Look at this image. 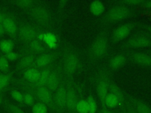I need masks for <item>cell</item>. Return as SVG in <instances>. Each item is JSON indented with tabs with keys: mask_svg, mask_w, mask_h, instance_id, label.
<instances>
[{
	"mask_svg": "<svg viewBox=\"0 0 151 113\" xmlns=\"http://www.w3.org/2000/svg\"><path fill=\"white\" fill-rule=\"evenodd\" d=\"M107 45V42L105 38L101 36L97 38L92 44L91 48V52L93 55L97 57L102 56L106 51Z\"/></svg>",
	"mask_w": 151,
	"mask_h": 113,
	"instance_id": "cell-1",
	"label": "cell"
},
{
	"mask_svg": "<svg viewBox=\"0 0 151 113\" xmlns=\"http://www.w3.org/2000/svg\"><path fill=\"white\" fill-rule=\"evenodd\" d=\"M109 18L114 21H120L124 19L129 14L128 9L124 6H116L110 9Z\"/></svg>",
	"mask_w": 151,
	"mask_h": 113,
	"instance_id": "cell-2",
	"label": "cell"
},
{
	"mask_svg": "<svg viewBox=\"0 0 151 113\" xmlns=\"http://www.w3.org/2000/svg\"><path fill=\"white\" fill-rule=\"evenodd\" d=\"M37 96L43 103L51 105L52 102V95L50 90L44 86L38 87L36 90Z\"/></svg>",
	"mask_w": 151,
	"mask_h": 113,
	"instance_id": "cell-3",
	"label": "cell"
},
{
	"mask_svg": "<svg viewBox=\"0 0 151 113\" xmlns=\"http://www.w3.org/2000/svg\"><path fill=\"white\" fill-rule=\"evenodd\" d=\"M34 17L39 22L44 23L46 22L50 17L48 11L44 8L37 6L32 9V11Z\"/></svg>",
	"mask_w": 151,
	"mask_h": 113,
	"instance_id": "cell-4",
	"label": "cell"
},
{
	"mask_svg": "<svg viewBox=\"0 0 151 113\" xmlns=\"http://www.w3.org/2000/svg\"><path fill=\"white\" fill-rule=\"evenodd\" d=\"M78 63L77 56L73 54H70L66 58L65 62V70L68 73H72L76 69Z\"/></svg>",
	"mask_w": 151,
	"mask_h": 113,
	"instance_id": "cell-5",
	"label": "cell"
},
{
	"mask_svg": "<svg viewBox=\"0 0 151 113\" xmlns=\"http://www.w3.org/2000/svg\"><path fill=\"white\" fill-rule=\"evenodd\" d=\"M131 30L130 26L124 24L118 26L113 32V36L116 39H122L127 36Z\"/></svg>",
	"mask_w": 151,
	"mask_h": 113,
	"instance_id": "cell-6",
	"label": "cell"
},
{
	"mask_svg": "<svg viewBox=\"0 0 151 113\" xmlns=\"http://www.w3.org/2000/svg\"><path fill=\"white\" fill-rule=\"evenodd\" d=\"M67 91L63 87L60 88L55 94V104L60 108H63L66 106Z\"/></svg>",
	"mask_w": 151,
	"mask_h": 113,
	"instance_id": "cell-7",
	"label": "cell"
},
{
	"mask_svg": "<svg viewBox=\"0 0 151 113\" xmlns=\"http://www.w3.org/2000/svg\"><path fill=\"white\" fill-rule=\"evenodd\" d=\"M150 44L149 40L145 36H137L132 38L129 41L130 46L133 48H143L146 47Z\"/></svg>",
	"mask_w": 151,
	"mask_h": 113,
	"instance_id": "cell-8",
	"label": "cell"
},
{
	"mask_svg": "<svg viewBox=\"0 0 151 113\" xmlns=\"http://www.w3.org/2000/svg\"><path fill=\"white\" fill-rule=\"evenodd\" d=\"M24 77L31 83H37L39 79L40 72L35 68H30L24 72Z\"/></svg>",
	"mask_w": 151,
	"mask_h": 113,
	"instance_id": "cell-9",
	"label": "cell"
},
{
	"mask_svg": "<svg viewBox=\"0 0 151 113\" xmlns=\"http://www.w3.org/2000/svg\"><path fill=\"white\" fill-rule=\"evenodd\" d=\"M134 61L139 64L149 66L151 65V56L145 53H136L133 56Z\"/></svg>",
	"mask_w": 151,
	"mask_h": 113,
	"instance_id": "cell-10",
	"label": "cell"
},
{
	"mask_svg": "<svg viewBox=\"0 0 151 113\" xmlns=\"http://www.w3.org/2000/svg\"><path fill=\"white\" fill-rule=\"evenodd\" d=\"M20 34L24 39L27 40H32L37 36V32L35 30L28 26L22 27L21 29Z\"/></svg>",
	"mask_w": 151,
	"mask_h": 113,
	"instance_id": "cell-11",
	"label": "cell"
},
{
	"mask_svg": "<svg viewBox=\"0 0 151 113\" xmlns=\"http://www.w3.org/2000/svg\"><path fill=\"white\" fill-rule=\"evenodd\" d=\"M77 103V98L74 92L72 90L67 91L66 106L71 111L76 110V107Z\"/></svg>",
	"mask_w": 151,
	"mask_h": 113,
	"instance_id": "cell-12",
	"label": "cell"
},
{
	"mask_svg": "<svg viewBox=\"0 0 151 113\" xmlns=\"http://www.w3.org/2000/svg\"><path fill=\"white\" fill-rule=\"evenodd\" d=\"M104 9V5L100 1H93L90 5V10L94 15L101 14Z\"/></svg>",
	"mask_w": 151,
	"mask_h": 113,
	"instance_id": "cell-13",
	"label": "cell"
},
{
	"mask_svg": "<svg viewBox=\"0 0 151 113\" xmlns=\"http://www.w3.org/2000/svg\"><path fill=\"white\" fill-rule=\"evenodd\" d=\"M120 102L119 98L112 92L107 94L104 100V104L109 108L117 107Z\"/></svg>",
	"mask_w": 151,
	"mask_h": 113,
	"instance_id": "cell-14",
	"label": "cell"
},
{
	"mask_svg": "<svg viewBox=\"0 0 151 113\" xmlns=\"http://www.w3.org/2000/svg\"><path fill=\"white\" fill-rule=\"evenodd\" d=\"M107 89L108 86L104 81H101L98 83L97 87V92L103 104H104V98L107 95Z\"/></svg>",
	"mask_w": 151,
	"mask_h": 113,
	"instance_id": "cell-15",
	"label": "cell"
},
{
	"mask_svg": "<svg viewBox=\"0 0 151 113\" xmlns=\"http://www.w3.org/2000/svg\"><path fill=\"white\" fill-rule=\"evenodd\" d=\"M4 29L10 34H14L17 31V26L14 21L9 17H6L3 22Z\"/></svg>",
	"mask_w": 151,
	"mask_h": 113,
	"instance_id": "cell-16",
	"label": "cell"
},
{
	"mask_svg": "<svg viewBox=\"0 0 151 113\" xmlns=\"http://www.w3.org/2000/svg\"><path fill=\"white\" fill-rule=\"evenodd\" d=\"M58 84L59 81L57 75L54 72L50 73L47 82L48 88L51 90H55L57 88Z\"/></svg>",
	"mask_w": 151,
	"mask_h": 113,
	"instance_id": "cell-17",
	"label": "cell"
},
{
	"mask_svg": "<svg viewBox=\"0 0 151 113\" xmlns=\"http://www.w3.org/2000/svg\"><path fill=\"white\" fill-rule=\"evenodd\" d=\"M50 74V71L48 69H44L40 72V75L38 82L36 83L37 87L44 86L47 84L49 75Z\"/></svg>",
	"mask_w": 151,
	"mask_h": 113,
	"instance_id": "cell-18",
	"label": "cell"
},
{
	"mask_svg": "<svg viewBox=\"0 0 151 113\" xmlns=\"http://www.w3.org/2000/svg\"><path fill=\"white\" fill-rule=\"evenodd\" d=\"M125 60L124 56L121 54L114 56L110 61V66L113 68H117L123 65Z\"/></svg>",
	"mask_w": 151,
	"mask_h": 113,
	"instance_id": "cell-19",
	"label": "cell"
},
{
	"mask_svg": "<svg viewBox=\"0 0 151 113\" xmlns=\"http://www.w3.org/2000/svg\"><path fill=\"white\" fill-rule=\"evenodd\" d=\"M43 39L50 48H54L56 46L57 38L53 34L48 32L43 34Z\"/></svg>",
	"mask_w": 151,
	"mask_h": 113,
	"instance_id": "cell-20",
	"label": "cell"
},
{
	"mask_svg": "<svg viewBox=\"0 0 151 113\" xmlns=\"http://www.w3.org/2000/svg\"><path fill=\"white\" fill-rule=\"evenodd\" d=\"M76 110L78 113H88L87 100L81 99L78 101L76 107Z\"/></svg>",
	"mask_w": 151,
	"mask_h": 113,
	"instance_id": "cell-21",
	"label": "cell"
},
{
	"mask_svg": "<svg viewBox=\"0 0 151 113\" xmlns=\"http://www.w3.org/2000/svg\"><path fill=\"white\" fill-rule=\"evenodd\" d=\"M51 61V56L49 54H44L40 56L36 61V64L38 67H42L48 65Z\"/></svg>",
	"mask_w": 151,
	"mask_h": 113,
	"instance_id": "cell-22",
	"label": "cell"
},
{
	"mask_svg": "<svg viewBox=\"0 0 151 113\" xmlns=\"http://www.w3.org/2000/svg\"><path fill=\"white\" fill-rule=\"evenodd\" d=\"M14 44L11 40H4L0 43V48L5 53L11 52L13 48Z\"/></svg>",
	"mask_w": 151,
	"mask_h": 113,
	"instance_id": "cell-23",
	"label": "cell"
},
{
	"mask_svg": "<svg viewBox=\"0 0 151 113\" xmlns=\"http://www.w3.org/2000/svg\"><path fill=\"white\" fill-rule=\"evenodd\" d=\"M87 101L88 104V113H96L97 111V105L94 98L92 96H90L88 97Z\"/></svg>",
	"mask_w": 151,
	"mask_h": 113,
	"instance_id": "cell-24",
	"label": "cell"
},
{
	"mask_svg": "<svg viewBox=\"0 0 151 113\" xmlns=\"http://www.w3.org/2000/svg\"><path fill=\"white\" fill-rule=\"evenodd\" d=\"M32 113H47V108L45 104L38 102L34 105L32 109Z\"/></svg>",
	"mask_w": 151,
	"mask_h": 113,
	"instance_id": "cell-25",
	"label": "cell"
},
{
	"mask_svg": "<svg viewBox=\"0 0 151 113\" xmlns=\"http://www.w3.org/2000/svg\"><path fill=\"white\" fill-rule=\"evenodd\" d=\"M136 111L138 113H151V109L144 102H138L136 105Z\"/></svg>",
	"mask_w": 151,
	"mask_h": 113,
	"instance_id": "cell-26",
	"label": "cell"
},
{
	"mask_svg": "<svg viewBox=\"0 0 151 113\" xmlns=\"http://www.w3.org/2000/svg\"><path fill=\"white\" fill-rule=\"evenodd\" d=\"M34 61V56L32 55H28L22 58L20 61V65L22 67H27L31 65Z\"/></svg>",
	"mask_w": 151,
	"mask_h": 113,
	"instance_id": "cell-27",
	"label": "cell"
},
{
	"mask_svg": "<svg viewBox=\"0 0 151 113\" xmlns=\"http://www.w3.org/2000/svg\"><path fill=\"white\" fill-rule=\"evenodd\" d=\"M111 90L112 91V93L115 94L120 99V101H122L123 99V94L122 93L121 90L120 88L115 84H113L110 86Z\"/></svg>",
	"mask_w": 151,
	"mask_h": 113,
	"instance_id": "cell-28",
	"label": "cell"
},
{
	"mask_svg": "<svg viewBox=\"0 0 151 113\" xmlns=\"http://www.w3.org/2000/svg\"><path fill=\"white\" fill-rule=\"evenodd\" d=\"M9 67L8 61L5 56L0 57V71H4L8 69Z\"/></svg>",
	"mask_w": 151,
	"mask_h": 113,
	"instance_id": "cell-29",
	"label": "cell"
},
{
	"mask_svg": "<svg viewBox=\"0 0 151 113\" xmlns=\"http://www.w3.org/2000/svg\"><path fill=\"white\" fill-rule=\"evenodd\" d=\"M23 97H24L23 101L25 104H27L28 105H33V104L34 102V99L33 96L31 94H30L29 93H25L23 95Z\"/></svg>",
	"mask_w": 151,
	"mask_h": 113,
	"instance_id": "cell-30",
	"label": "cell"
},
{
	"mask_svg": "<svg viewBox=\"0 0 151 113\" xmlns=\"http://www.w3.org/2000/svg\"><path fill=\"white\" fill-rule=\"evenodd\" d=\"M31 47L34 51L37 52H41L42 51H43V46H42L41 43L37 40H34L31 42Z\"/></svg>",
	"mask_w": 151,
	"mask_h": 113,
	"instance_id": "cell-31",
	"label": "cell"
},
{
	"mask_svg": "<svg viewBox=\"0 0 151 113\" xmlns=\"http://www.w3.org/2000/svg\"><path fill=\"white\" fill-rule=\"evenodd\" d=\"M9 80V75H4L3 77L1 79H0V91L8 84Z\"/></svg>",
	"mask_w": 151,
	"mask_h": 113,
	"instance_id": "cell-32",
	"label": "cell"
},
{
	"mask_svg": "<svg viewBox=\"0 0 151 113\" xmlns=\"http://www.w3.org/2000/svg\"><path fill=\"white\" fill-rule=\"evenodd\" d=\"M16 3L19 6L27 8L31 6L34 4V1L30 0H21L16 1Z\"/></svg>",
	"mask_w": 151,
	"mask_h": 113,
	"instance_id": "cell-33",
	"label": "cell"
},
{
	"mask_svg": "<svg viewBox=\"0 0 151 113\" xmlns=\"http://www.w3.org/2000/svg\"><path fill=\"white\" fill-rule=\"evenodd\" d=\"M12 97L17 101L18 102H22L23 101V95L19 91H14L11 93Z\"/></svg>",
	"mask_w": 151,
	"mask_h": 113,
	"instance_id": "cell-34",
	"label": "cell"
},
{
	"mask_svg": "<svg viewBox=\"0 0 151 113\" xmlns=\"http://www.w3.org/2000/svg\"><path fill=\"white\" fill-rule=\"evenodd\" d=\"M8 108L11 113H25L21 109L13 104L8 105Z\"/></svg>",
	"mask_w": 151,
	"mask_h": 113,
	"instance_id": "cell-35",
	"label": "cell"
},
{
	"mask_svg": "<svg viewBox=\"0 0 151 113\" xmlns=\"http://www.w3.org/2000/svg\"><path fill=\"white\" fill-rule=\"evenodd\" d=\"M5 56L6 58V59H8L10 61H14V60H16L17 59L18 54L16 52L11 51L9 52L6 54Z\"/></svg>",
	"mask_w": 151,
	"mask_h": 113,
	"instance_id": "cell-36",
	"label": "cell"
},
{
	"mask_svg": "<svg viewBox=\"0 0 151 113\" xmlns=\"http://www.w3.org/2000/svg\"><path fill=\"white\" fill-rule=\"evenodd\" d=\"M126 3H128V4H132V5H136L139 3H140V1H136V0H132V1H126Z\"/></svg>",
	"mask_w": 151,
	"mask_h": 113,
	"instance_id": "cell-37",
	"label": "cell"
},
{
	"mask_svg": "<svg viewBox=\"0 0 151 113\" xmlns=\"http://www.w3.org/2000/svg\"><path fill=\"white\" fill-rule=\"evenodd\" d=\"M6 18V16L4 14L0 13V24H3V22L4 21L5 19Z\"/></svg>",
	"mask_w": 151,
	"mask_h": 113,
	"instance_id": "cell-38",
	"label": "cell"
},
{
	"mask_svg": "<svg viewBox=\"0 0 151 113\" xmlns=\"http://www.w3.org/2000/svg\"><path fill=\"white\" fill-rule=\"evenodd\" d=\"M4 33V28L3 27V25L0 24V35H3Z\"/></svg>",
	"mask_w": 151,
	"mask_h": 113,
	"instance_id": "cell-39",
	"label": "cell"
},
{
	"mask_svg": "<svg viewBox=\"0 0 151 113\" xmlns=\"http://www.w3.org/2000/svg\"><path fill=\"white\" fill-rule=\"evenodd\" d=\"M101 113H112V112L109 110H103V111L101 112Z\"/></svg>",
	"mask_w": 151,
	"mask_h": 113,
	"instance_id": "cell-40",
	"label": "cell"
},
{
	"mask_svg": "<svg viewBox=\"0 0 151 113\" xmlns=\"http://www.w3.org/2000/svg\"><path fill=\"white\" fill-rule=\"evenodd\" d=\"M2 98L1 96H0V104L2 103Z\"/></svg>",
	"mask_w": 151,
	"mask_h": 113,
	"instance_id": "cell-41",
	"label": "cell"
},
{
	"mask_svg": "<svg viewBox=\"0 0 151 113\" xmlns=\"http://www.w3.org/2000/svg\"><path fill=\"white\" fill-rule=\"evenodd\" d=\"M3 76H4V75H3V74H0V79H1V78L3 77Z\"/></svg>",
	"mask_w": 151,
	"mask_h": 113,
	"instance_id": "cell-42",
	"label": "cell"
},
{
	"mask_svg": "<svg viewBox=\"0 0 151 113\" xmlns=\"http://www.w3.org/2000/svg\"><path fill=\"white\" fill-rule=\"evenodd\" d=\"M130 113H138L137 111H132Z\"/></svg>",
	"mask_w": 151,
	"mask_h": 113,
	"instance_id": "cell-43",
	"label": "cell"
}]
</instances>
